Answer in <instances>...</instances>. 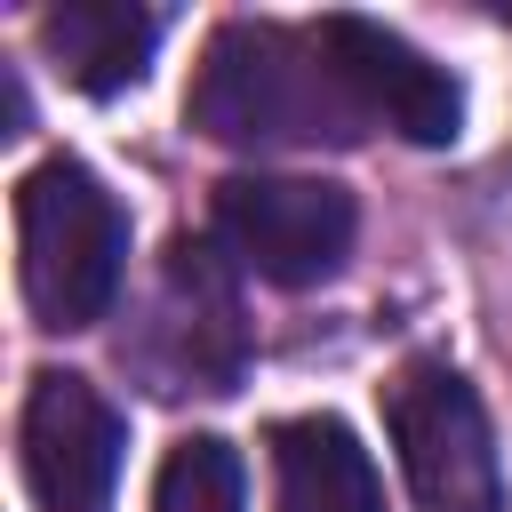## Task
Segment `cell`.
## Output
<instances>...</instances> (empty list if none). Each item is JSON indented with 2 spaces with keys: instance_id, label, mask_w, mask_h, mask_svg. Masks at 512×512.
Segmentation results:
<instances>
[{
  "instance_id": "obj_9",
  "label": "cell",
  "mask_w": 512,
  "mask_h": 512,
  "mask_svg": "<svg viewBox=\"0 0 512 512\" xmlns=\"http://www.w3.org/2000/svg\"><path fill=\"white\" fill-rule=\"evenodd\" d=\"M40 40H48V56L64 64L72 88L120 96V88L144 80L152 40H160V16L152 8H128V0H64V8L40 16Z\"/></svg>"
},
{
  "instance_id": "obj_8",
  "label": "cell",
  "mask_w": 512,
  "mask_h": 512,
  "mask_svg": "<svg viewBox=\"0 0 512 512\" xmlns=\"http://www.w3.org/2000/svg\"><path fill=\"white\" fill-rule=\"evenodd\" d=\"M272 512H384V480L344 416H296L272 432Z\"/></svg>"
},
{
  "instance_id": "obj_6",
  "label": "cell",
  "mask_w": 512,
  "mask_h": 512,
  "mask_svg": "<svg viewBox=\"0 0 512 512\" xmlns=\"http://www.w3.org/2000/svg\"><path fill=\"white\" fill-rule=\"evenodd\" d=\"M120 408L72 376V368H40L24 392V488L40 512H104L112 480H120Z\"/></svg>"
},
{
  "instance_id": "obj_3",
  "label": "cell",
  "mask_w": 512,
  "mask_h": 512,
  "mask_svg": "<svg viewBox=\"0 0 512 512\" xmlns=\"http://www.w3.org/2000/svg\"><path fill=\"white\" fill-rule=\"evenodd\" d=\"M208 224H216L208 240L240 272H256L272 288H320L352 256L360 208L328 176H224Z\"/></svg>"
},
{
  "instance_id": "obj_4",
  "label": "cell",
  "mask_w": 512,
  "mask_h": 512,
  "mask_svg": "<svg viewBox=\"0 0 512 512\" xmlns=\"http://www.w3.org/2000/svg\"><path fill=\"white\" fill-rule=\"evenodd\" d=\"M392 448L416 512H504V472L472 384L448 360H416L392 384Z\"/></svg>"
},
{
  "instance_id": "obj_7",
  "label": "cell",
  "mask_w": 512,
  "mask_h": 512,
  "mask_svg": "<svg viewBox=\"0 0 512 512\" xmlns=\"http://www.w3.org/2000/svg\"><path fill=\"white\" fill-rule=\"evenodd\" d=\"M312 40L328 48V64H336V80L352 88V104H360L368 120H384L392 136H408V144H448V136L464 128L456 80H448L432 56H416L400 32H384V24H368V16H320Z\"/></svg>"
},
{
  "instance_id": "obj_2",
  "label": "cell",
  "mask_w": 512,
  "mask_h": 512,
  "mask_svg": "<svg viewBox=\"0 0 512 512\" xmlns=\"http://www.w3.org/2000/svg\"><path fill=\"white\" fill-rule=\"evenodd\" d=\"M128 272V216L80 160H40L16 184V280L40 328H96Z\"/></svg>"
},
{
  "instance_id": "obj_1",
  "label": "cell",
  "mask_w": 512,
  "mask_h": 512,
  "mask_svg": "<svg viewBox=\"0 0 512 512\" xmlns=\"http://www.w3.org/2000/svg\"><path fill=\"white\" fill-rule=\"evenodd\" d=\"M184 120L216 144L272 152V144H352L368 112L336 80L328 48L288 24H224L200 48Z\"/></svg>"
},
{
  "instance_id": "obj_10",
  "label": "cell",
  "mask_w": 512,
  "mask_h": 512,
  "mask_svg": "<svg viewBox=\"0 0 512 512\" xmlns=\"http://www.w3.org/2000/svg\"><path fill=\"white\" fill-rule=\"evenodd\" d=\"M152 512H248V464H240V448L216 440V432L176 440L160 456Z\"/></svg>"
},
{
  "instance_id": "obj_5",
  "label": "cell",
  "mask_w": 512,
  "mask_h": 512,
  "mask_svg": "<svg viewBox=\"0 0 512 512\" xmlns=\"http://www.w3.org/2000/svg\"><path fill=\"white\" fill-rule=\"evenodd\" d=\"M136 360H144L152 392H232L240 384L248 328H240V296H232V272H224L216 240H176L168 248L152 328L136 336Z\"/></svg>"
}]
</instances>
